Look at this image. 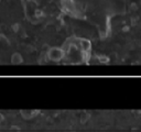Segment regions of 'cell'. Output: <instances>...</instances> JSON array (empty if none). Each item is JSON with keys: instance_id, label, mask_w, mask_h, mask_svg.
<instances>
[{"instance_id": "6da1fadb", "label": "cell", "mask_w": 141, "mask_h": 132, "mask_svg": "<svg viewBox=\"0 0 141 132\" xmlns=\"http://www.w3.org/2000/svg\"><path fill=\"white\" fill-rule=\"evenodd\" d=\"M65 56V52L63 51V48L60 47H52L48 51V57L50 61L53 62H60L61 60H63Z\"/></svg>"}, {"instance_id": "7a4b0ae2", "label": "cell", "mask_w": 141, "mask_h": 132, "mask_svg": "<svg viewBox=\"0 0 141 132\" xmlns=\"http://www.w3.org/2000/svg\"><path fill=\"white\" fill-rule=\"evenodd\" d=\"M36 113H38V111H34V110H22L21 111V116L24 119H27V120L34 118Z\"/></svg>"}, {"instance_id": "3957f363", "label": "cell", "mask_w": 141, "mask_h": 132, "mask_svg": "<svg viewBox=\"0 0 141 132\" xmlns=\"http://www.w3.org/2000/svg\"><path fill=\"white\" fill-rule=\"evenodd\" d=\"M23 62V59L20 53H13L11 56V63L14 64V65H18V64H21Z\"/></svg>"}, {"instance_id": "277c9868", "label": "cell", "mask_w": 141, "mask_h": 132, "mask_svg": "<svg viewBox=\"0 0 141 132\" xmlns=\"http://www.w3.org/2000/svg\"><path fill=\"white\" fill-rule=\"evenodd\" d=\"M98 62H100V63H108L109 62V59L106 56H99L98 57Z\"/></svg>"}, {"instance_id": "5b68a950", "label": "cell", "mask_w": 141, "mask_h": 132, "mask_svg": "<svg viewBox=\"0 0 141 132\" xmlns=\"http://www.w3.org/2000/svg\"><path fill=\"white\" fill-rule=\"evenodd\" d=\"M0 42H2L3 44L8 45V44H9V40H8L5 35H2V34H1V35H0Z\"/></svg>"}, {"instance_id": "8992f818", "label": "cell", "mask_w": 141, "mask_h": 132, "mask_svg": "<svg viewBox=\"0 0 141 132\" xmlns=\"http://www.w3.org/2000/svg\"><path fill=\"white\" fill-rule=\"evenodd\" d=\"M12 30H13L14 32H18V31L20 30V24H18V23H14L13 26H12Z\"/></svg>"}, {"instance_id": "52a82bcc", "label": "cell", "mask_w": 141, "mask_h": 132, "mask_svg": "<svg viewBox=\"0 0 141 132\" xmlns=\"http://www.w3.org/2000/svg\"><path fill=\"white\" fill-rule=\"evenodd\" d=\"M88 118H89V116H88V114H83V116H82V118H81V120H82L83 123H85L86 120H87Z\"/></svg>"}, {"instance_id": "ba28073f", "label": "cell", "mask_w": 141, "mask_h": 132, "mask_svg": "<svg viewBox=\"0 0 141 132\" xmlns=\"http://www.w3.org/2000/svg\"><path fill=\"white\" fill-rule=\"evenodd\" d=\"M3 120V117H2V114H0V122H2Z\"/></svg>"}, {"instance_id": "9c48e42d", "label": "cell", "mask_w": 141, "mask_h": 132, "mask_svg": "<svg viewBox=\"0 0 141 132\" xmlns=\"http://www.w3.org/2000/svg\"><path fill=\"white\" fill-rule=\"evenodd\" d=\"M53 1H61V0H53Z\"/></svg>"}, {"instance_id": "30bf717a", "label": "cell", "mask_w": 141, "mask_h": 132, "mask_svg": "<svg viewBox=\"0 0 141 132\" xmlns=\"http://www.w3.org/2000/svg\"><path fill=\"white\" fill-rule=\"evenodd\" d=\"M28 1H31V0H28Z\"/></svg>"}, {"instance_id": "8fae6325", "label": "cell", "mask_w": 141, "mask_h": 132, "mask_svg": "<svg viewBox=\"0 0 141 132\" xmlns=\"http://www.w3.org/2000/svg\"><path fill=\"white\" fill-rule=\"evenodd\" d=\"M0 1H1V0H0Z\"/></svg>"}]
</instances>
